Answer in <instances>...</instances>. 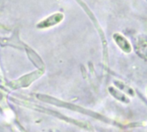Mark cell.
Here are the masks:
<instances>
[{
    "mask_svg": "<svg viewBox=\"0 0 147 132\" xmlns=\"http://www.w3.org/2000/svg\"><path fill=\"white\" fill-rule=\"evenodd\" d=\"M63 18V15L61 14H54L52 16H49L47 19L43 21L40 23L39 27H47L50 26H53L57 23H59Z\"/></svg>",
    "mask_w": 147,
    "mask_h": 132,
    "instance_id": "obj_1",
    "label": "cell"
},
{
    "mask_svg": "<svg viewBox=\"0 0 147 132\" xmlns=\"http://www.w3.org/2000/svg\"><path fill=\"white\" fill-rule=\"evenodd\" d=\"M115 40L116 43L118 44V46L124 52H131V49H132L131 48V46L128 43V41L123 36H121V34H115Z\"/></svg>",
    "mask_w": 147,
    "mask_h": 132,
    "instance_id": "obj_2",
    "label": "cell"
}]
</instances>
